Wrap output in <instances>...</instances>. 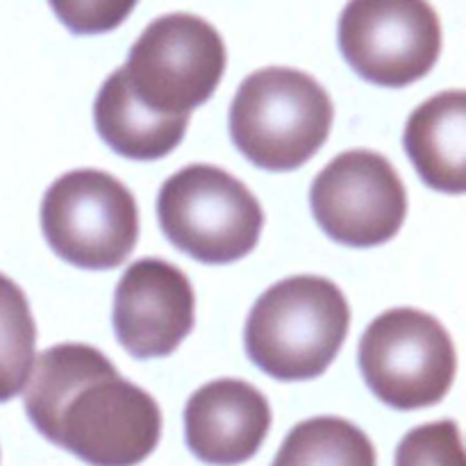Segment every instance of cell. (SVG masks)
<instances>
[{"label":"cell","instance_id":"4","mask_svg":"<svg viewBox=\"0 0 466 466\" xmlns=\"http://www.w3.org/2000/svg\"><path fill=\"white\" fill-rule=\"evenodd\" d=\"M157 217L167 239L203 264L246 258L264 226L262 205L253 191L209 164H191L164 182Z\"/></svg>","mask_w":466,"mask_h":466},{"label":"cell","instance_id":"5","mask_svg":"<svg viewBox=\"0 0 466 466\" xmlns=\"http://www.w3.org/2000/svg\"><path fill=\"white\" fill-rule=\"evenodd\" d=\"M41 228L64 262L91 271L116 268L139 239V208L121 180L98 168H77L48 187Z\"/></svg>","mask_w":466,"mask_h":466},{"label":"cell","instance_id":"15","mask_svg":"<svg viewBox=\"0 0 466 466\" xmlns=\"http://www.w3.org/2000/svg\"><path fill=\"white\" fill-rule=\"evenodd\" d=\"M36 326L21 287L0 273V403L25 387L35 364Z\"/></svg>","mask_w":466,"mask_h":466},{"label":"cell","instance_id":"17","mask_svg":"<svg viewBox=\"0 0 466 466\" xmlns=\"http://www.w3.org/2000/svg\"><path fill=\"white\" fill-rule=\"evenodd\" d=\"M55 16L76 35H103L126 21L139 0H48Z\"/></svg>","mask_w":466,"mask_h":466},{"label":"cell","instance_id":"6","mask_svg":"<svg viewBox=\"0 0 466 466\" xmlns=\"http://www.w3.org/2000/svg\"><path fill=\"white\" fill-rule=\"evenodd\" d=\"M358 358L369 390L403 412L444 400L458 373V355L446 328L414 308L387 309L369 323Z\"/></svg>","mask_w":466,"mask_h":466},{"label":"cell","instance_id":"7","mask_svg":"<svg viewBox=\"0 0 466 466\" xmlns=\"http://www.w3.org/2000/svg\"><path fill=\"white\" fill-rule=\"evenodd\" d=\"M228 53L212 23L176 12L155 18L132 44L123 66L132 94L159 114H189L208 103L226 71Z\"/></svg>","mask_w":466,"mask_h":466},{"label":"cell","instance_id":"10","mask_svg":"<svg viewBox=\"0 0 466 466\" xmlns=\"http://www.w3.org/2000/svg\"><path fill=\"white\" fill-rule=\"evenodd\" d=\"M196 294L189 278L164 259L130 264L114 294V330L137 360L167 358L194 328Z\"/></svg>","mask_w":466,"mask_h":466},{"label":"cell","instance_id":"14","mask_svg":"<svg viewBox=\"0 0 466 466\" xmlns=\"http://www.w3.org/2000/svg\"><path fill=\"white\" fill-rule=\"evenodd\" d=\"M273 466H378V455L355 423L314 417L287 435Z\"/></svg>","mask_w":466,"mask_h":466},{"label":"cell","instance_id":"8","mask_svg":"<svg viewBox=\"0 0 466 466\" xmlns=\"http://www.w3.org/2000/svg\"><path fill=\"white\" fill-rule=\"evenodd\" d=\"M339 48L367 82L408 86L440 59V14L428 0H349L339 16Z\"/></svg>","mask_w":466,"mask_h":466},{"label":"cell","instance_id":"11","mask_svg":"<svg viewBox=\"0 0 466 466\" xmlns=\"http://www.w3.org/2000/svg\"><path fill=\"white\" fill-rule=\"evenodd\" d=\"M271 419V405L262 391L244 380L221 378L187 400V446L205 464H244L267 440Z\"/></svg>","mask_w":466,"mask_h":466},{"label":"cell","instance_id":"1","mask_svg":"<svg viewBox=\"0 0 466 466\" xmlns=\"http://www.w3.org/2000/svg\"><path fill=\"white\" fill-rule=\"evenodd\" d=\"M350 328L344 291L321 276L268 287L246 321V353L276 380H312L328 371Z\"/></svg>","mask_w":466,"mask_h":466},{"label":"cell","instance_id":"9","mask_svg":"<svg viewBox=\"0 0 466 466\" xmlns=\"http://www.w3.org/2000/svg\"><path fill=\"white\" fill-rule=\"evenodd\" d=\"M309 205L330 239L373 248L394 239L408 217V191L390 159L373 150L337 155L312 182Z\"/></svg>","mask_w":466,"mask_h":466},{"label":"cell","instance_id":"13","mask_svg":"<svg viewBox=\"0 0 466 466\" xmlns=\"http://www.w3.org/2000/svg\"><path fill=\"white\" fill-rule=\"evenodd\" d=\"M96 130L114 153L127 159L167 157L185 137L189 114H159L146 107L116 68L100 86L94 103Z\"/></svg>","mask_w":466,"mask_h":466},{"label":"cell","instance_id":"3","mask_svg":"<svg viewBox=\"0 0 466 466\" xmlns=\"http://www.w3.org/2000/svg\"><path fill=\"white\" fill-rule=\"evenodd\" d=\"M44 437L91 466H137L157 449L162 412L107 364L64 396Z\"/></svg>","mask_w":466,"mask_h":466},{"label":"cell","instance_id":"12","mask_svg":"<svg viewBox=\"0 0 466 466\" xmlns=\"http://www.w3.org/2000/svg\"><path fill=\"white\" fill-rule=\"evenodd\" d=\"M405 150L431 189L460 196L466 191V94L441 91L408 118Z\"/></svg>","mask_w":466,"mask_h":466},{"label":"cell","instance_id":"16","mask_svg":"<svg viewBox=\"0 0 466 466\" xmlns=\"http://www.w3.org/2000/svg\"><path fill=\"white\" fill-rule=\"evenodd\" d=\"M396 466H466L458 423L435 421L410 431L396 449Z\"/></svg>","mask_w":466,"mask_h":466},{"label":"cell","instance_id":"2","mask_svg":"<svg viewBox=\"0 0 466 466\" xmlns=\"http://www.w3.org/2000/svg\"><path fill=\"white\" fill-rule=\"evenodd\" d=\"M335 121V105L312 76L268 66L250 73L230 107L239 153L267 171H294L319 153Z\"/></svg>","mask_w":466,"mask_h":466}]
</instances>
